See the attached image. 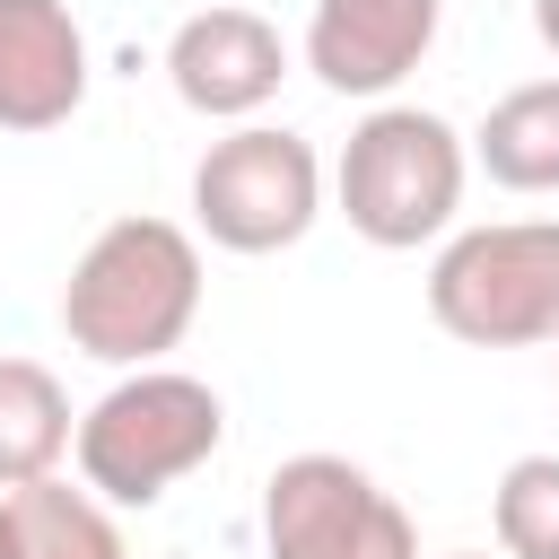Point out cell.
I'll return each mask as SVG.
<instances>
[{
  "instance_id": "obj_2",
  "label": "cell",
  "mask_w": 559,
  "mask_h": 559,
  "mask_svg": "<svg viewBox=\"0 0 559 559\" xmlns=\"http://www.w3.org/2000/svg\"><path fill=\"white\" fill-rule=\"evenodd\" d=\"M227 437V402L183 367H131L79 419V480L105 507H157Z\"/></svg>"
},
{
  "instance_id": "obj_13",
  "label": "cell",
  "mask_w": 559,
  "mask_h": 559,
  "mask_svg": "<svg viewBox=\"0 0 559 559\" xmlns=\"http://www.w3.org/2000/svg\"><path fill=\"white\" fill-rule=\"evenodd\" d=\"M498 550L507 559H559V454H515L498 472Z\"/></svg>"
},
{
  "instance_id": "obj_14",
  "label": "cell",
  "mask_w": 559,
  "mask_h": 559,
  "mask_svg": "<svg viewBox=\"0 0 559 559\" xmlns=\"http://www.w3.org/2000/svg\"><path fill=\"white\" fill-rule=\"evenodd\" d=\"M533 35H542V44L559 52V0H533Z\"/></svg>"
},
{
  "instance_id": "obj_5",
  "label": "cell",
  "mask_w": 559,
  "mask_h": 559,
  "mask_svg": "<svg viewBox=\"0 0 559 559\" xmlns=\"http://www.w3.org/2000/svg\"><path fill=\"white\" fill-rule=\"evenodd\" d=\"M192 218L218 253H280L323 218V157L280 122H236L192 166Z\"/></svg>"
},
{
  "instance_id": "obj_16",
  "label": "cell",
  "mask_w": 559,
  "mask_h": 559,
  "mask_svg": "<svg viewBox=\"0 0 559 559\" xmlns=\"http://www.w3.org/2000/svg\"><path fill=\"white\" fill-rule=\"evenodd\" d=\"M454 559H480V550H454Z\"/></svg>"
},
{
  "instance_id": "obj_12",
  "label": "cell",
  "mask_w": 559,
  "mask_h": 559,
  "mask_svg": "<svg viewBox=\"0 0 559 559\" xmlns=\"http://www.w3.org/2000/svg\"><path fill=\"white\" fill-rule=\"evenodd\" d=\"M9 507H17V550L26 559H131L96 489L26 480V489H9Z\"/></svg>"
},
{
  "instance_id": "obj_15",
  "label": "cell",
  "mask_w": 559,
  "mask_h": 559,
  "mask_svg": "<svg viewBox=\"0 0 559 559\" xmlns=\"http://www.w3.org/2000/svg\"><path fill=\"white\" fill-rule=\"evenodd\" d=\"M0 559H26V550H17V507H9V498H0Z\"/></svg>"
},
{
  "instance_id": "obj_7",
  "label": "cell",
  "mask_w": 559,
  "mask_h": 559,
  "mask_svg": "<svg viewBox=\"0 0 559 559\" xmlns=\"http://www.w3.org/2000/svg\"><path fill=\"white\" fill-rule=\"evenodd\" d=\"M166 79L192 114L210 122H253L280 79H288V52H280V26L253 17V9H192L175 35H166Z\"/></svg>"
},
{
  "instance_id": "obj_11",
  "label": "cell",
  "mask_w": 559,
  "mask_h": 559,
  "mask_svg": "<svg viewBox=\"0 0 559 559\" xmlns=\"http://www.w3.org/2000/svg\"><path fill=\"white\" fill-rule=\"evenodd\" d=\"M472 157L507 192H559V79L507 87L489 105V122L472 131Z\"/></svg>"
},
{
  "instance_id": "obj_8",
  "label": "cell",
  "mask_w": 559,
  "mask_h": 559,
  "mask_svg": "<svg viewBox=\"0 0 559 559\" xmlns=\"http://www.w3.org/2000/svg\"><path fill=\"white\" fill-rule=\"evenodd\" d=\"M437 9L445 0H314L306 70L332 96H393L437 44Z\"/></svg>"
},
{
  "instance_id": "obj_1",
  "label": "cell",
  "mask_w": 559,
  "mask_h": 559,
  "mask_svg": "<svg viewBox=\"0 0 559 559\" xmlns=\"http://www.w3.org/2000/svg\"><path fill=\"white\" fill-rule=\"evenodd\" d=\"M201 314V245L175 218H114L61 288V332L96 367H157Z\"/></svg>"
},
{
  "instance_id": "obj_3",
  "label": "cell",
  "mask_w": 559,
  "mask_h": 559,
  "mask_svg": "<svg viewBox=\"0 0 559 559\" xmlns=\"http://www.w3.org/2000/svg\"><path fill=\"white\" fill-rule=\"evenodd\" d=\"M463 175H472V148H463V131L445 114H428V105H376L349 131V148H341L332 192H341V218L367 245L411 253V245H428V236L454 227Z\"/></svg>"
},
{
  "instance_id": "obj_9",
  "label": "cell",
  "mask_w": 559,
  "mask_h": 559,
  "mask_svg": "<svg viewBox=\"0 0 559 559\" xmlns=\"http://www.w3.org/2000/svg\"><path fill=\"white\" fill-rule=\"evenodd\" d=\"M87 105V35L61 0H0V131H61Z\"/></svg>"
},
{
  "instance_id": "obj_10",
  "label": "cell",
  "mask_w": 559,
  "mask_h": 559,
  "mask_svg": "<svg viewBox=\"0 0 559 559\" xmlns=\"http://www.w3.org/2000/svg\"><path fill=\"white\" fill-rule=\"evenodd\" d=\"M70 445H79V419H70L61 376L35 358H0V489L52 480V463Z\"/></svg>"
},
{
  "instance_id": "obj_6",
  "label": "cell",
  "mask_w": 559,
  "mask_h": 559,
  "mask_svg": "<svg viewBox=\"0 0 559 559\" xmlns=\"http://www.w3.org/2000/svg\"><path fill=\"white\" fill-rule=\"evenodd\" d=\"M262 550L271 559H419V533L349 454H288L262 480Z\"/></svg>"
},
{
  "instance_id": "obj_4",
  "label": "cell",
  "mask_w": 559,
  "mask_h": 559,
  "mask_svg": "<svg viewBox=\"0 0 559 559\" xmlns=\"http://www.w3.org/2000/svg\"><path fill=\"white\" fill-rule=\"evenodd\" d=\"M428 314L472 349L559 341V218H498L445 236V253L428 262Z\"/></svg>"
}]
</instances>
